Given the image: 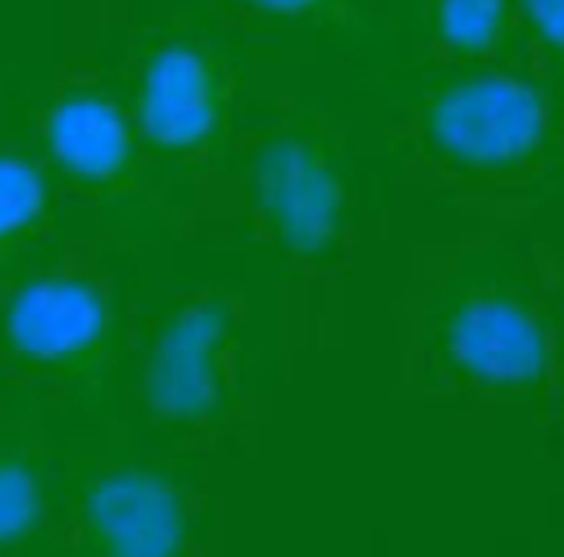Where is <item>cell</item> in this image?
<instances>
[{"mask_svg": "<svg viewBox=\"0 0 564 557\" xmlns=\"http://www.w3.org/2000/svg\"><path fill=\"white\" fill-rule=\"evenodd\" d=\"M200 509L184 449L116 423L63 452L56 557H194Z\"/></svg>", "mask_w": 564, "mask_h": 557, "instance_id": "obj_4", "label": "cell"}, {"mask_svg": "<svg viewBox=\"0 0 564 557\" xmlns=\"http://www.w3.org/2000/svg\"><path fill=\"white\" fill-rule=\"evenodd\" d=\"M247 197L263 243L292 270H332L355 237V161L341 125L289 102L263 122L247 157Z\"/></svg>", "mask_w": 564, "mask_h": 557, "instance_id": "obj_7", "label": "cell"}, {"mask_svg": "<svg viewBox=\"0 0 564 557\" xmlns=\"http://www.w3.org/2000/svg\"><path fill=\"white\" fill-rule=\"evenodd\" d=\"M122 106L161 177L220 171L237 129V66L214 26L174 10L135 33Z\"/></svg>", "mask_w": 564, "mask_h": 557, "instance_id": "obj_6", "label": "cell"}, {"mask_svg": "<svg viewBox=\"0 0 564 557\" xmlns=\"http://www.w3.org/2000/svg\"><path fill=\"white\" fill-rule=\"evenodd\" d=\"M545 401H555V414H552V429H555V436L564 443V374L562 381L555 384V391L545 397Z\"/></svg>", "mask_w": 564, "mask_h": 557, "instance_id": "obj_15", "label": "cell"}, {"mask_svg": "<svg viewBox=\"0 0 564 557\" xmlns=\"http://www.w3.org/2000/svg\"><path fill=\"white\" fill-rule=\"evenodd\" d=\"M529 237H532V250H535V260L542 266V276L549 282V288H552L564 315V210L549 227L529 230Z\"/></svg>", "mask_w": 564, "mask_h": 557, "instance_id": "obj_14", "label": "cell"}, {"mask_svg": "<svg viewBox=\"0 0 564 557\" xmlns=\"http://www.w3.org/2000/svg\"><path fill=\"white\" fill-rule=\"evenodd\" d=\"M417 50L433 73L529 63L516 0H417Z\"/></svg>", "mask_w": 564, "mask_h": 557, "instance_id": "obj_10", "label": "cell"}, {"mask_svg": "<svg viewBox=\"0 0 564 557\" xmlns=\"http://www.w3.org/2000/svg\"><path fill=\"white\" fill-rule=\"evenodd\" d=\"M0 557H3V555H0Z\"/></svg>", "mask_w": 564, "mask_h": 557, "instance_id": "obj_17", "label": "cell"}, {"mask_svg": "<svg viewBox=\"0 0 564 557\" xmlns=\"http://www.w3.org/2000/svg\"><path fill=\"white\" fill-rule=\"evenodd\" d=\"M423 394L456 404L545 401L564 374V315L529 230L463 243L414 302Z\"/></svg>", "mask_w": 564, "mask_h": 557, "instance_id": "obj_1", "label": "cell"}, {"mask_svg": "<svg viewBox=\"0 0 564 557\" xmlns=\"http://www.w3.org/2000/svg\"><path fill=\"white\" fill-rule=\"evenodd\" d=\"M381 20H388L391 23V17H394V10H398V0H365Z\"/></svg>", "mask_w": 564, "mask_h": 557, "instance_id": "obj_16", "label": "cell"}, {"mask_svg": "<svg viewBox=\"0 0 564 557\" xmlns=\"http://www.w3.org/2000/svg\"><path fill=\"white\" fill-rule=\"evenodd\" d=\"M247 23L335 50H365L388 30L365 0H220Z\"/></svg>", "mask_w": 564, "mask_h": 557, "instance_id": "obj_12", "label": "cell"}, {"mask_svg": "<svg viewBox=\"0 0 564 557\" xmlns=\"http://www.w3.org/2000/svg\"><path fill=\"white\" fill-rule=\"evenodd\" d=\"M63 449L40 404L0 407V555L56 557Z\"/></svg>", "mask_w": 564, "mask_h": 557, "instance_id": "obj_9", "label": "cell"}, {"mask_svg": "<svg viewBox=\"0 0 564 557\" xmlns=\"http://www.w3.org/2000/svg\"><path fill=\"white\" fill-rule=\"evenodd\" d=\"M394 135L411 171L449 194L542 200L564 181V96L529 63L426 69Z\"/></svg>", "mask_w": 564, "mask_h": 557, "instance_id": "obj_2", "label": "cell"}, {"mask_svg": "<svg viewBox=\"0 0 564 557\" xmlns=\"http://www.w3.org/2000/svg\"><path fill=\"white\" fill-rule=\"evenodd\" d=\"M516 10L529 66L564 96V0H516Z\"/></svg>", "mask_w": 564, "mask_h": 557, "instance_id": "obj_13", "label": "cell"}, {"mask_svg": "<svg viewBox=\"0 0 564 557\" xmlns=\"http://www.w3.org/2000/svg\"><path fill=\"white\" fill-rule=\"evenodd\" d=\"M129 328L112 282L83 263L30 266L0 292V364L33 404L116 426L126 394Z\"/></svg>", "mask_w": 564, "mask_h": 557, "instance_id": "obj_3", "label": "cell"}, {"mask_svg": "<svg viewBox=\"0 0 564 557\" xmlns=\"http://www.w3.org/2000/svg\"><path fill=\"white\" fill-rule=\"evenodd\" d=\"M247 397L237 292L204 282L174 292L129 345L122 411L141 439L191 449L227 429Z\"/></svg>", "mask_w": 564, "mask_h": 557, "instance_id": "obj_5", "label": "cell"}, {"mask_svg": "<svg viewBox=\"0 0 564 557\" xmlns=\"http://www.w3.org/2000/svg\"><path fill=\"white\" fill-rule=\"evenodd\" d=\"M43 164L122 233H151L167 217V181L122 106L93 83H66L36 109Z\"/></svg>", "mask_w": 564, "mask_h": 557, "instance_id": "obj_8", "label": "cell"}, {"mask_svg": "<svg viewBox=\"0 0 564 557\" xmlns=\"http://www.w3.org/2000/svg\"><path fill=\"white\" fill-rule=\"evenodd\" d=\"M56 227L50 167L17 148H0V285L30 270Z\"/></svg>", "mask_w": 564, "mask_h": 557, "instance_id": "obj_11", "label": "cell"}]
</instances>
